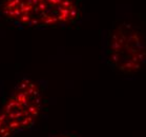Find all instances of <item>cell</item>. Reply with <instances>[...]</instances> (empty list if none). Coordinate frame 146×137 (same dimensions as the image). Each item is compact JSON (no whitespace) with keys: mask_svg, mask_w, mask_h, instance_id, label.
<instances>
[{"mask_svg":"<svg viewBox=\"0 0 146 137\" xmlns=\"http://www.w3.org/2000/svg\"><path fill=\"white\" fill-rule=\"evenodd\" d=\"M0 17L18 29H58L78 22L81 10L76 0H0Z\"/></svg>","mask_w":146,"mask_h":137,"instance_id":"1","label":"cell"},{"mask_svg":"<svg viewBox=\"0 0 146 137\" xmlns=\"http://www.w3.org/2000/svg\"><path fill=\"white\" fill-rule=\"evenodd\" d=\"M50 137H78L77 135H74L72 133H67V132H63V133H58L55 135H52Z\"/></svg>","mask_w":146,"mask_h":137,"instance_id":"4","label":"cell"},{"mask_svg":"<svg viewBox=\"0 0 146 137\" xmlns=\"http://www.w3.org/2000/svg\"><path fill=\"white\" fill-rule=\"evenodd\" d=\"M44 106L40 81L22 78L0 106V137H16L35 127Z\"/></svg>","mask_w":146,"mask_h":137,"instance_id":"2","label":"cell"},{"mask_svg":"<svg viewBox=\"0 0 146 137\" xmlns=\"http://www.w3.org/2000/svg\"><path fill=\"white\" fill-rule=\"evenodd\" d=\"M102 58L116 72L136 73L146 64L145 38L131 24H119L108 32L103 41Z\"/></svg>","mask_w":146,"mask_h":137,"instance_id":"3","label":"cell"}]
</instances>
